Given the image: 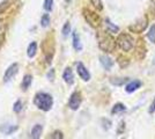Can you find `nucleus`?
<instances>
[{
    "mask_svg": "<svg viewBox=\"0 0 155 139\" xmlns=\"http://www.w3.org/2000/svg\"><path fill=\"white\" fill-rule=\"evenodd\" d=\"M97 41H98V46L104 52H112L116 49V40L111 36V34L105 31H101L97 34Z\"/></svg>",
    "mask_w": 155,
    "mask_h": 139,
    "instance_id": "1",
    "label": "nucleus"
},
{
    "mask_svg": "<svg viewBox=\"0 0 155 139\" xmlns=\"http://www.w3.org/2000/svg\"><path fill=\"white\" fill-rule=\"evenodd\" d=\"M34 102L38 109L43 111H49L53 106V98L48 93H38L35 96Z\"/></svg>",
    "mask_w": 155,
    "mask_h": 139,
    "instance_id": "2",
    "label": "nucleus"
},
{
    "mask_svg": "<svg viewBox=\"0 0 155 139\" xmlns=\"http://www.w3.org/2000/svg\"><path fill=\"white\" fill-rule=\"evenodd\" d=\"M116 43H117V46L120 50L125 51V52L131 51L133 49V46H134V40H133V37L127 33L119 34L116 40Z\"/></svg>",
    "mask_w": 155,
    "mask_h": 139,
    "instance_id": "3",
    "label": "nucleus"
},
{
    "mask_svg": "<svg viewBox=\"0 0 155 139\" xmlns=\"http://www.w3.org/2000/svg\"><path fill=\"white\" fill-rule=\"evenodd\" d=\"M82 14H84V20L87 21V23L91 27H93V28H98V27L101 26V18H100V15L97 13L93 12V11L88 9V8H84Z\"/></svg>",
    "mask_w": 155,
    "mask_h": 139,
    "instance_id": "4",
    "label": "nucleus"
},
{
    "mask_svg": "<svg viewBox=\"0 0 155 139\" xmlns=\"http://www.w3.org/2000/svg\"><path fill=\"white\" fill-rule=\"evenodd\" d=\"M148 27V19L147 16H143L141 19L137 21L136 23H133L132 26L129 27V29L132 31V33H137V34H141L142 31L146 30V28Z\"/></svg>",
    "mask_w": 155,
    "mask_h": 139,
    "instance_id": "5",
    "label": "nucleus"
},
{
    "mask_svg": "<svg viewBox=\"0 0 155 139\" xmlns=\"http://www.w3.org/2000/svg\"><path fill=\"white\" fill-rule=\"evenodd\" d=\"M81 94L79 92H73L71 95V98L68 100V107L71 108L72 110H78L80 108V104H81Z\"/></svg>",
    "mask_w": 155,
    "mask_h": 139,
    "instance_id": "6",
    "label": "nucleus"
},
{
    "mask_svg": "<svg viewBox=\"0 0 155 139\" xmlns=\"http://www.w3.org/2000/svg\"><path fill=\"white\" fill-rule=\"evenodd\" d=\"M18 71H19V65H18L16 63L12 64L11 66L7 68L5 74H4V82H9V81L16 75Z\"/></svg>",
    "mask_w": 155,
    "mask_h": 139,
    "instance_id": "7",
    "label": "nucleus"
},
{
    "mask_svg": "<svg viewBox=\"0 0 155 139\" xmlns=\"http://www.w3.org/2000/svg\"><path fill=\"white\" fill-rule=\"evenodd\" d=\"M77 72L79 74V77L84 81H89L91 80V73L82 63H77Z\"/></svg>",
    "mask_w": 155,
    "mask_h": 139,
    "instance_id": "8",
    "label": "nucleus"
},
{
    "mask_svg": "<svg viewBox=\"0 0 155 139\" xmlns=\"http://www.w3.org/2000/svg\"><path fill=\"white\" fill-rule=\"evenodd\" d=\"M63 79L67 85H73L74 84V74L71 67H66L64 73H63Z\"/></svg>",
    "mask_w": 155,
    "mask_h": 139,
    "instance_id": "9",
    "label": "nucleus"
},
{
    "mask_svg": "<svg viewBox=\"0 0 155 139\" xmlns=\"http://www.w3.org/2000/svg\"><path fill=\"white\" fill-rule=\"evenodd\" d=\"M100 63L103 66L104 70H107V71L111 70L112 66H114V60L111 59L110 57H108V56H101L100 57Z\"/></svg>",
    "mask_w": 155,
    "mask_h": 139,
    "instance_id": "10",
    "label": "nucleus"
},
{
    "mask_svg": "<svg viewBox=\"0 0 155 139\" xmlns=\"http://www.w3.org/2000/svg\"><path fill=\"white\" fill-rule=\"evenodd\" d=\"M142 82L139 80H133V81H130L129 84L125 86V91L127 93H133L136 92L137 89H139L141 87Z\"/></svg>",
    "mask_w": 155,
    "mask_h": 139,
    "instance_id": "11",
    "label": "nucleus"
},
{
    "mask_svg": "<svg viewBox=\"0 0 155 139\" xmlns=\"http://www.w3.org/2000/svg\"><path fill=\"white\" fill-rule=\"evenodd\" d=\"M104 27H105V30L110 34H117L119 31V28L115 23H112L109 19H105L104 20Z\"/></svg>",
    "mask_w": 155,
    "mask_h": 139,
    "instance_id": "12",
    "label": "nucleus"
},
{
    "mask_svg": "<svg viewBox=\"0 0 155 139\" xmlns=\"http://www.w3.org/2000/svg\"><path fill=\"white\" fill-rule=\"evenodd\" d=\"M16 130H18V125H11V124L0 125V132H2L4 134H12Z\"/></svg>",
    "mask_w": 155,
    "mask_h": 139,
    "instance_id": "13",
    "label": "nucleus"
},
{
    "mask_svg": "<svg viewBox=\"0 0 155 139\" xmlns=\"http://www.w3.org/2000/svg\"><path fill=\"white\" fill-rule=\"evenodd\" d=\"M42 132H43V125H42V124H36V125L31 129V138H34V139L41 138Z\"/></svg>",
    "mask_w": 155,
    "mask_h": 139,
    "instance_id": "14",
    "label": "nucleus"
},
{
    "mask_svg": "<svg viewBox=\"0 0 155 139\" xmlns=\"http://www.w3.org/2000/svg\"><path fill=\"white\" fill-rule=\"evenodd\" d=\"M32 82V77L30 74H26L25 77H23V79H22V82H21V88H22V91H27L30 85H31Z\"/></svg>",
    "mask_w": 155,
    "mask_h": 139,
    "instance_id": "15",
    "label": "nucleus"
},
{
    "mask_svg": "<svg viewBox=\"0 0 155 139\" xmlns=\"http://www.w3.org/2000/svg\"><path fill=\"white\" fill-rule=\"evenodd\" d=\"M72 37H73V48H74L77 51H81V50H82V44H81V42H80V37H79V35H78L77 31L73 33Z\"/></svg>",
    "mask_w": 155,
    "mask_h": 139,
    "instance_id": "16",
    "label": "nucleus"
},
{
    "mask_svg": "<svg viewBox=\"0 0 155 139\" xmlns=\"http://www.w3.org/2000/svg\"><path fill=\"white\" fill-rule=\"evenodd\" d=\"M36 52H37V43L31 42L28 46V49H27V55H28L29 58H32V57H35Z\"/></svg>",
    "mask_w": 155,
    "mask_h": 139,
    "instance_id": "17",
    "label": "nucleus"
},
{
    "mask_svg": "<svg viewBox=\"0 0 155 139\" xmlns=\"http://www.w3.org/2000/svg\"><path fill=\"white\" fill-rule=\"evenodd\" d=\"M126 111V107L124 106L123 103H116L115 106L112 107V109H111V113L114 114H123Z\"/></svg>",
    "mask_w": 155,
    "mask_h": 139,
    "instance_id": "18",
    "label": "nucleus"
},
{
    "mask_svg": "<svg viewBox=\"0 0 155 139\" xmlns=\"http://www.w3.org/2000/svg\"><path fill=\"white\" fill-rule=\"evenodd\" d=\"M127 78H118V79L116 80V78H112V79L110 80V82L111 84H114V85H116V86H122L123 84H125V82H127Z\"/></svg>",
    "mask_w": 155,
    "mask_h": 139,
    "instance_id": "19",
    "label": "nucleus"
},
{
    "mask_svg": "<svg viewBox=\"0 0 155 139\" xmlns=\"http://www.w3.org/2000/svg\"><path fill=\"white\" fill-rule=\"evenodd\" d=\"M147 38H148L152 43H155V25L149 28V31L147 33Z\"/></svg>",
    "mask_w": 155,
    "mask_h": 139,
    "instance_id": "20",
    "label": "nucleus"
},
{
    "mask_svg": "<svg viewBox=\"0 0 155 139\" xmlns=\"http://www.w3.org/2000/svg\"><path fill=\"white\" fill-rule=\"evenodd\" d=\"M50 25V15L49 14H43L42 19H41V26L48 27Z\"/></svg>",
    "mask_w": 155,
    "mask_h": 139,
    "instance_id": "21",
    "label": "nucleus"
},
{
    "mask_svg": "<svg viewBox=\"0 0 155 139\" xmlns=\"http://www.w3.org/2000/svg\"><path fill=\"white\" fill-rule=\"evenodd\" d=\"M5 26H4V23L0 21V48L2 45V43H4V38H5Z\"/></svg>",
    "mask_w": 155,
    "mask_h": 139,
    "instance_id": "22",
    "label": "nucleus"
},
{
    "mask_svg": "<svg viewBox=\"0 0 155 139\" xmlns=\"http://www.w3.org/2000/svg\"><path fill=\"white\" fill-rule=\"evenodd\" d=\"M91 5L96 8L97 11H102L103 9V5H102V0H91Z\"/></svg>",
    "mask_w": 155,
    "mask_h": 139,
    "instance_id": "23",
    "label": "nucleus"
},
{
    "mask_svg": "<svg viewBox=\"0 0 155 139\" xmlns=\"http://www.w3.org/2000/svg\"><path fill=\"white\" fill-rule=\"evenodd\" d=\"M23 104H22V102L20 101V100H18L15 103H14V106H13V110H14V113H16V114H19L21 110H22V108H23Z\"/></svg>",
    "mask_w": 155,
    "mask_h": 139,
    "instance_id": "24",
    "label": "nucleus"
},
{
    "mask_svg": "<svg viewBox=\"0 0 155 139\" xmlns=\"http://www.w3.org/2000/svg\"><path fill=\"white\" fill-rule=\"evenodd\" d=\"M61 33L64 36H68V34L71 33V25H70V22H66L63 27V30H61Z\"/></svg>",
    "mask_w": 155,
    "mask_h": 139,
    "instance_id": "25",
    "label": "nucleus"
},
{
    "mask_svg": "<svg viewBox=\"0 0 155 139\" xmlns=\"http://www.w3.org/2000/svg\"><path fill=\"white\" fill-rule=\"evenodd\" d=\"M43 7H44V9L48 11V12L52 11V7H53V0H44V5H43Z\"/></svg>",
    "mask_w": 155,
    "mask_h": 139,
    "instance_id": "26",
    "label": "nucleus"
},
{
    "mask_svg": "<svg viewBox=\"0 0 155 139\" xmlns=\"http://www.w3.org/2000/svg\"><path fill=\"white\" fill-rule=\"evenodd\" d=\"M9 4H11V0H6V1H4V2L0 5V14L2 13V12H5L6 8H8V7L11 6Z\"/></svg>",
    "mask_w": 155,
    "mask_h": 139,
    "instance_id": "27",
    "label": "nucleus"
},
{
    "mask_svg": "<svg viewBox=\"0 0 155 139\" xmlns=\"http://www.w3.org/2000/svg\"><path fill=\"white\" fill-rule=\"evenodd\" d=\"M50 138H53V139H63L64 138V134L60 132V131H54V132L50 134Z\"/></svg>",
    "mask_w": 155,
    "mask_h": 139,
    "instance_id": "28",
    "label": "nucleus"
},
{
    "mask_svg": "<svg viewBox=\"0 0 155 139\" xmlns=\"http://www.w3.org/2000/svg\"><path fill=\"white\" fill-rule=\"evenodd\" d=\"M148 113H149V114H153V113H155V98H154V100H153V102H152V104H150V106H149Z\"/></svg>",
    "mask_w": 155,
    "mask_h": 139,
    "instance_id": "29",
    "label": "nucleus"
},
{
    "mask_svg": "<svg viewBox=\"0 0 155 139\" xmlns=\"http://www.w3.org/2000/svg\"><path fill=\"white\" fill-rule=\"evenodd\" d=\"M150 12H152L153 15H155V0H153V2L150 5Z\"/></svg>",
    "mask_w": 155,
    "mask_h": 139,
    "instance_id": "30",
    "label": "nucleus"
},
{
    "mask_svg": "<svg viewBox=\"0 0 155 139\" xmlns=\"http://www.w3.org/2000/svg\"><path fill=\"white\" fill-rule=\"evenodd\" d=\"M66 2H70V0H66Z\"/></svg>",
    "mask_w": 155,
    "mask_h": 139,
    "instance_id": "31",
    "label": "nucleus"
}]
</instances>
